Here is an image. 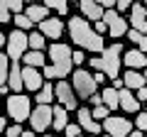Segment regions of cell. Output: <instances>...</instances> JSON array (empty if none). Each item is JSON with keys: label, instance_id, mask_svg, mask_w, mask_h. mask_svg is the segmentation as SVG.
<instances>
[{"label": "cell", "instance_id": "6da1fadb", "mask_svg": "<svg viewBox=\"0 0 147 137\" xmlns=\"http://www.w3.org/2000/svg\"><path fill=\"white\" fill-rule=\"evenodd\" d=\"M66 30H69V37L74 39V44H76L79 49H86V52H91V54H103V49H105L103 37L96 34L93 25L86 22L81 15H71L69 17Z\"/></svg>", "mask_w": 147, "mask_h": 137}, {"label": "cell", "instance_id": "7a4b0ae2", "mask_svg": "<svg viewBox=\"0 0 147 137\" xmlns=\"http://www.w3.org/2000/svg\"><path fill=\"white\" fill-rule=\"evenodd\" d=\"M123 44L115 42L110 44V47L103 49V54H98V56H91L88 64L93 71H100V74H105V79H120V66H123Z\"/></svg>", "mask_w": 147, "mask_h": 137}, {"label": "cell", "instance_id": "3957f363", "mask_svg": "<svg viewBox=\"0 0 147 137\" xmlns=\"http://www.w3.org/2000/svg\"><path fill=\"white\" fill-rule=\"evenodd\" d=\"M47 56H49V66L54 68V79L59 81H66L71 76V68H74V61H71V47L64 42H52L47 49Z\"/></svg>", "mask_w": 147, "mask_h": 137}, {"label": "cell", "instance_id": "277c9868", "mask_svg": "<svg viewBox=\"0 0 147 137\" xmlns=\"http://www.w3.org/2000/svg\"><path fill=\"white\" fill-rule=\"evenodd\" d=\"M5 108H7V118H12L17 125H22L32 115V98L25 93H10L5 100Z\"/></svg>", "mask_w": 147, "mask_h": 137}, {"label": "cell", "instance_id": "5b68a950", "mask_svg": "<svg viewBox=\"0 0 147 137\" xmlns=\"http://www.w3.org/2000/svg\"><path fill=\"white\" fill-rule=\"evenodd\" d=\"M71 88L74 93H76V98L79 100H88L91 95H96V81H93V74L91 71H86V68H74V74H71Z\"/></svg>", "mask_w": 147, "mask_h": 137}, {"label": "cell", "instance_id": "8992f818", "mask_svg": "<svg viewBox=\"0 0 147 137\" xmlns=\"http://www.w3.org/2000/svg\"><path fill=\"white\" fill-rule=\"evenodd\" d=\"M30 52V44H27V32L20 30H12L7 34V42H5V54L10 61H22V56Z\"/></svg>", "mask_w": 147, "mask_h": 137}, {"label": "cell", "instance_id": "52a82bcc", "mask_svg": "<svg viewBox=\"0 0 147 137\" xmlns=\"http://www.w3.org/2000/svg\"><path fill=\"white\" fill-rule=\"evenodd\" d=\"M100 125H103V132L108 137H127L132 132V120L130 118H120L115 113H110Z\"/></svg>", "mask_w": 147, "mask_h": 137}, {"label": "cell", "instance_id": "ba28073f", "mask_svg": "<svg viewBox=\"0 0 147 137\" xmlns=\"http://www.w3.org/2000/svg\"><path fill=\"white\" fill-rule=\"evenodd\" d=\"M54 98L59 100V105H64V110H79V98H76V93H74L71 83L69 81H57V86H54Z\"/></svg>", "mask_w": 147, "mask_h": 137}, {"label": "cell", "instance_id": "9c48e42d", "mask_svg": "<svg viewBox=\"0 0 147 137\" xmlns=\"http://www.w3.org/2000/svg\"><path fill=\"white\" fill-rule=\"evenodd\" d=\"M103 22L108 25V34H110L113 39L125 37L127 30H130V25H127V17L118 15L115 10H105V12H103Z\"/></svg>", "mask_w": 147, "mask_h": 137}, {"label": "cell", "instance_id": "30bf717a", "mask_svg": "<svg viewBox=\"0 0 147 137\" xmlns=\"http://www.w3.org/2000/svg\"><path fill=\"white\" fill-rule=\"evenodd\" d=\"M27 122L32 132H47L52 127V105H37Z\"/></svg>", "mask_w": 147, "mask_h": 137}, {"label": "cell", "instance_id": "8fae6325", "mask_svg": "<svg viewBox=\"0 0 147 137\" xmlns=\"http://www.w3.org/2000/svg\"><path fill=\"white\" fill-rule=\"evenodd\" d=\"M127 25H130V30L140 32V34H147V12H145V5L132 3L130 17H127Z\"/></svg>", "mask_w": 147, "mask_h": 137}, {"label": "cell", "instance_id": "7c38bea8", "mask_svg": "<svg viewBox=\"0 0 147 137\" xmlns=\"http://www.w3.org/2000/svg\"><path fill=\"white\" fill-rule=\"evenodd\" d=\"M64 30H66L64 20H59V17H47L44 22H39V34L44 39H61Z\"/></svg>", "mask_w": 147, "mask_h": 137}, {"label": "cell", "instance_id": "4fadbf2b", "mask_svg": "<svg viewBox=\"0 0 147 137\" xmlns=\"http://www.w3.org/2000/svg\"><path fill=\"white\" fill-rule=\"evenodd\" d=\"M76 118H79V120H76V122H79V125H81V130L91 132V135H93V137H98L100 132H103V125L93 120V115H91V110H88V108H79V110H76Z\"/></svg>", "mask_w": 147, "mask_h": 137}, {"label": "cell", "instance_id": "5bb4252c", "mask_svg": "<svg viewBox=\"0 0 147 137\" xmlns=\"http://www.w3.org/2000/svg\"><path fill=\"white\" fill-rule=\"evenodd\" d=\"M22 83L30 93H37V91L44 86V76L37 71V68H30V66H22Z\"/></svg>", "mask_w": 147, "mask_h": 137}, {"label": "cell", "instance_id": "9a60e30c", "mask_svg": "<svg viewBox=\"0 0 147 137\" xmlns=\"http://www.w3.org/2000/svg\"><path fill=\"white\" fill-rule=\"evenodd\" d=\"M79 10H81V17H84L86 22H91V20L100 22V20H103V12H105L96 0H81V3H79Z\"/></svg>", "mask_w": 147, "mask_h": 137}, {"label": "cell", "instance_id": "2e32d148", "mask_svg": "<svg viewBox=\"0 0 147 137\" xmlns=\"http://www.w3.org/2000/svg\"><path fill=\"white\" fill-rule=\"evenodd\" d=\"M123 64H125L127 68H132V71H137V68H147V54H142L140 49H127V52H123Z\"/></svg>", "mask_w": 147, "mask_h": 137}, {"label": "cell", "instance_id": "e0dca14e", "mask_svg": "<svg viewBox=\"0 0 147 137\" xmlns=\"http://www.w3.org/2000/svg\"><path fill=\"white\" fill-rule=\"evenodd\" d=\"M118 103H120V108L127 113V115H132V113H140V100L135 98V93L132 91H127V88H123V91H118Z\"/></svg>", "mask_w": 147, "mask_h": 137}, {"label": "cell", "instance_id": "ac0fdd59", "mask_svg": "<svg viewBox=\"0 0 147 137\" xmlns=\"http://www.w3.org/2000/svg\"><path fill=\"white\" fill-rule=\"evenodd\" d=\"M7 88H10L12 93H22V88H25V83H22V66H20V61H10Z\"/></svg>", "mask_w": 147, "mask_h": 137}, {"label": "cell", "instance_id": "d6986e66", "mask_svg": "<svg viewBox=\"0 0 147 137\" xmlns=\"http://www.w3.org/2000/svg\"><path fill=\"white\" fill-rule=\"evenodd\" d=\"M120 79H123V83H125L127 91H140L142 86H147V83H145V76H142L140 71H132V68H127Z\"/></svg>", "mask_w": 147, "mask_h": 137}, {"label": "cell", "instance_id": "ffe728a7", "mask_svg": "<svg viewBox=\"0 0 147 137\" xmlns=\"http://www.w3.org/2000/svg\"><path fill=\"white\" fill-rule=\"evenodd\" d=\"M25 17L32 22V25H34V22L39 25V22H44L49 17V10L44 5H34V3H32V5H25Z\"/></svg>", "mask_w": 147, "mask_h": 137}, {"label": "cell", "instance_id": "44dd1931", "mask_svg": "<svg viewBox=\"0 0 147 137\" xmlns=\"http://www.w3.org/2000/svg\"><path fill=\"white\" fill-rule=\"evenodd\" d=\"M7 74H10V59L5 52H0V98L10 93L7 88Z\"/></svg>", "mask_w": 147, "mask_h": 137}, {"label": "cell", "instance_id": "7402d4cb", "mask_svg": "<svg viewBox=\"0 0 147 137\" xmlns=\"http://www.w3.org/2000/svg\"><path fill=\"white\" fill-rule=\"evenodd\" d=\"M34 103L37 105H52L54 103V83L52 81H44V86L34 93Z\"/></svg>", "mask_w": 147, "mask_h": 137}, {"label": "cell", "instance_id": "603a6c76", "mask_svg": "<svg viewBox=\"0 0 147 137\" xmlns=\"http://www.w3.org/2000/svg\"><path fill=\"white\" fill-rule=\"evenodd\" d=\"M66 125H69V118H66L64 105H52V127H54V132H64Z\"/></svg>", "mask_w": 147, "mask_h": 137}, {"label": "cell", "instance_id": "cb8c5ba5", "mask_svg": "<svg viewBox=\"0 0 147 137\" xmlns=\"http://www.w3.org/2000/svg\"><path fill=\"white\" fill-rule=\"evenodd\" d=\"M22 64L30 68H44L47 66V56H44V52H27L22 56Z\"/></svg>", "mask_w": 147, "mask_h": 137}, {"label": "cell", "instance_id": "d4e9b609", "mask_svg": "<svg viewBox=\"0 0 147 137\" xmlns=\"http://www.w3.org/2000/svg\"><path fill=\"white\" fill-rule=\"evenodd\" d=\"M100 98H103V105L108 108L110 113H115V108H120V103H118V91L113 88V86H108V88H103V93H100Z\"/></svg>", "mask_w": 147, "mask_h": 137}, {"label": "cell", "instance_id": "484cf974", "mask_svg": "<svg viewBox=\"0 0 147 137\" xmlns=\"http://www.w3.org/2000/svg\"><path fill=\"white\" fill-rule=\"evenodd\" d=\"M27 44H30V52H42V49L47 47V39H44L39 32L32 30L30 34H27Z\"/></svg>", "mask_w": 147, "mask_h": 137}, {"label": "cell", "instance_id": "4316f807", "mask_svg": "<svg viewBox=\"0 0 147 137\" xmlns=\"http://www.w3.org/2000/svg\"><path fill=\"white\" fill-rule=\"evenodd\" d=\"M44 7H47V10H54L57 12V15H69V5L66 3H64V0H47V3H44Z\"/></svg>", "mask_w": 147, "mask_h": 137}, {"label": "cell", "instance_id": "83f0119b", "mask_svg": "<svg viewBox=\"0 0 147 137\" xmlns=\"http://www.w3.org/2000/svg\"><path fill=\"white\" fill-rule=\"evenodd\" d=\"M12 22H15V30H20V32H27V30L34 27V25L25 17V12H22V15H15V17H12Z\"/></svg>", "mask_w": 147, "mask_h": 137}, {"label": "cell", "instance_id": "f1b7e54d", "mask_svg": "<svg viewBox=\"0 0 147 137\" xmlns=\"http://www.w3.org/2000/svg\"><path fill=\"white\" fill-rule=\"evenodd\" d=\"M3 5L10 10V15L12 12H15V15H22V12H25V3H22V0H3Z\"/></svg>", "mask_w": 147, "mask_h": 137}, {"label": "cell", "instance_id": "f546056e", "mask_svg": "<svg viewBox=\"0 0 147 137\" xmlns=\"http://www.w3.org/2000/svg\"><path fill=\"white\" fill-rule=\"evenodd\" d=\"M135 130L147 132V110H140V113L135 115Z\"/></svg>", "mask_w": 147, "mask_h": 137}, {"label": "cell", "instance_id": "4dcf8cb0", "mask_svg": "<svg viewBox=\"0 0 147 137\" xmlns=\"http://www.w3.org/2000/svg\"><path fill=\"white\" fill-rule=\"evenodd\" d=\"M91 115H93V120H96V122H98V120L103 122L105 118L110 115V110H108V108H105V105H98V108H93V110H91Z\"/></svg>", "mask_w": 147, "mask_h": 137}, {"label": "cell", "instance_id": "1f68e13d", "mask_svg": "<svg viewBox=\"0 0 147 137\" xmlns=\"http://www.w3.org/2000/svg\"><path fill=\"white\" fill-rule=\"evenodd\" d=\"M64 135L66 137H81V125L79 122H69L66 130H64Z\"/></svg>", "mask_w": 147, "mask_h": 137}, {"label": "cell", "instance_id": "d6a6232c", "mask_svg": "<svg viewBox=\"0 0 147 137\" xmlns=\"http://www.w3.org/2000/svg\"><path fill=\"white\" fill-rule=\"evenodd\" d=\"M22 132H25V130H22L17 122H12V125L5 127V137H22Z\"/></svg>", "mask_w": 147, "mask_h": 137}, {"label": "cell", "instance_id": "836d02e7", "mask_svg": "<svg viewBox=\"0 0 147 137\" xmlns=\"http://www.w3.org/2000/svg\"><path fill=\"white\" fill-rule=\"evenodd\" d=\"M5 22H12V15L5 5H3V0H0V25H5Z\"/></svg>", "mask_w": 147, "mask_h": 137}, {"label": "cell", "instance_id": "e575fe53", "mask_svg": "<svg viewBox=\"0 0 147 137\" xmlns=\"http://www.w3.org/2000/svg\"><path fill=\"white\" fill-rule=\"evenodd\" d=\"M130 7H132V3H130V0H118V3H115V12H118V15L127 12Z\"/></svg>", "mask_w": 147, "mask_h": 137}, {"label": "cell", "instance_id": "d590c367", "mask_svg": "<svg viewBox=\"0 0 147 137\" xmlns=\"http://www.w3.org/2000/svg\"><path fill=\"white\" fill-rule=\"evenodd\" d=\"M71 61H74V66H81V64L86 61L84 52H81V49H76V52H71Z\"/></svg>", "mask_w": 147, "mask_h": 137}, {"label": "cell", "instance_id": "8d00e7d4", "mask_svg": "<svg viewBox=\"0 0 147 137\" xmlns=\"http://www.w3.org/2000/svg\"><path fill=\"white\" fill-rule=\"evenodd\" d=\"M127 39H130L132 44H140V39L145 37V34H140V32H135V30H127V34H125Z\"/></svg>", "mask_w": 147, "mask_h": 137}, {"label": "cell", "instance_id": "74e56055", "mask_svg": "<svg viewBox=\"0 0 147 137\" xmlns=\"http://www.w3.org/2000/svg\"><path fill=\"white\" fill-rule=\"evenodd\" d=\"M93 32H96V34H100V37H103V32H108V25H105L103 20H100V22H93Z\"/></svg>", "mask_w": 147, "mask_h": 137}, {"label": "cell", "instance_id": "f35d334b", "mask_svg": "<svg viewBox=\"0 0 147 137\" xmlns=\"http://www.w3.org/2000/svg\"><path fill=\"white\" fill-rule=\"evenodd\" d=\"M42 76H44V81H54V68L49 66V64L42 68Z\"/></svg>", "mask_w": 147, "mask_h": 137}, {"label": "cell", "instance_id": "ab89813d", "mask_svg": "<svg viewBox=\"0 0 147 137\" xmlns=\"http://www.w3.org/2000/svg\"><path fill=\"white\" fill-rule=\"evenodd\" d=\"M135 98L140 100V103H142V100H145V103H147V86H142L140 91H135Z\"/></svg>", "mask_w": 147, "mask_h": 137}, {"label": "cell", "instance_id": "60d3db41", "mask_svg": "<svg viewBox=\"0 0 147 137\" xmlns=\"http://www.w3.org/2000/svg\"><path fill=\"white\" fill-rule=\"evenodd\" d=\"M93 81H96V86H103V83H105L108 79H105V74H100V71H96V74H93Z\"/></svg>", "mask_w": 147, "mask_h": 137}, {"label": "cell", "instance_id": "b9f144b4", "mask_svg": "<svg viewBox=\"0 0 147 137\" xmlns=\"http://www.w3.org/2000/svg\"><path fill=\"white\" fill-rule=\"evenodd\" d=\"M88 103H93V108H98V105H103V98H100V93H96V95H91V98H88Z\"/></svg>", "mask_w": 147, "mask_h": 137}, {"label": "cell", "instance_id": "7bdbcfd3", "mask_svg": "<svg viewBox=\"0 0 147 137\" xmlns=\"http://www.w3.org/2000/svg\"><path fill=\"white\" fill-rule=\"evenodd\" d=\"M137 49H140L142 54H147V34H145V37L140 39V44H137Z\"/></svg>", "mask_w": 147, "mask_h": 137}, {"label": "cell", "instance_id": "ee69618b", "mask_svg": "<svg viewBox=\"0 0 147 137\" xmlns=\"http://www.w3.org/2000/svg\"><path fill=\"white\" fill-rule=\"evenodd\" d=\"M5 127H7V120L0 118V137H5Z\"/></svg>", "mask_w": 147, "mask_h": 137}, {"label": "cell", "instance_id": "f6af8a7d", "mask_svg": "<svg viewBox=\"0 0 147 137\" xmlns=\"http://www.w3.org/2000/svg\"><path fill=\"white\" fill-rule=\"evenodd\" d=\"M127 137H145V132H140V130H132Z\"/></svg>", "mask_w": 147, "mask_h": 137}, {"label": "cell", "instance_id": "bcb514c9", "mask_svg": "<svg viewBox=\"0 0 147 137\" xmlns=\"http://www.w3.org/2000/svg\"><path fill=\"white\" fill-rule=\"evenodd\" d=\"M5 42H7V37H5V34H3V32H0V49L5 47Z\"/></svg>", "mask_w": 147, "mask_h": 137}, {"label": "cell", "instance_id": "7dc6e473", "mask_svg": "<svg viewBox=\"0 0 147 137\" xmlns=\"http://www.w3.org/2000/svg\"><path fill=\"white\" fill-rule=\"evenodd\" d=\"M22 137H34V132H32V130H25V132H22Z\"/></svg>", "mask_w": 147, "mask_h": 137}, {"label": "cell", "instance_id": "c3c4849f", "mask_svg": "<svg viewBox=\"0 0 147 137\" xmlns=\"http://www.w3.org/2000/svg\"><path fill=\"white\" fill-rule=\"evenodd\" d=\"M142 76H145V83H147V68H145V74H142Z\"/></svg>", "mask_w": 147, "mask_h": 137}, {"label": "cell", "instance_id": "681fc988", "mask_svg": "<svg viewBox=\"0 0 147 137\" xmlns=\"http://www.w3.org/2000/svg\"><path fill=\"white\" fill-rule=\"evenodd\" d=\"M91 137H93V135H91ZM98 137H108V135H98Z\"/></svg>", "mask_w": 147, "mask_h": 137}, {"label": "cell", "instance_id": "f907efd6", "mask_svg": "<svg viewBox=\"0 0 147 137\" xmlns=\"http://www.w3.org/2000/svg\"><path fill=\"white\" fill-rule=\"evenodd\" d=\"M44 137H57V135H44Z\"/></svg>", "mask_w": 147, "mask_h": 137}, {"label": "cell", "instance_id": "816d5d0a", "mask_svg": "<svg viewBox=\"0 0 147 137\" xmlns=\"http://www.w3.org/2000/svg\"><path fill=\"white\" fill-rule=\"evenodd\" d=\"M145 12H147V3H145Z\"/></svg>", "mask_w": 147, "mask_h": 137}, {"label": "cell", "instance_id": "f5cc1de1", "mask_svg": "<svg viewBox=\"0 0 147 137\" xmlns=\"http://www.w3.org/2000/svg\"><path fill=\"white\" fill-rule=\"evenodd\" d=\"M145 137H147V132H145Z\"/></svg>", "mask_w": 147, "mask_h": 137}]
</instances>
